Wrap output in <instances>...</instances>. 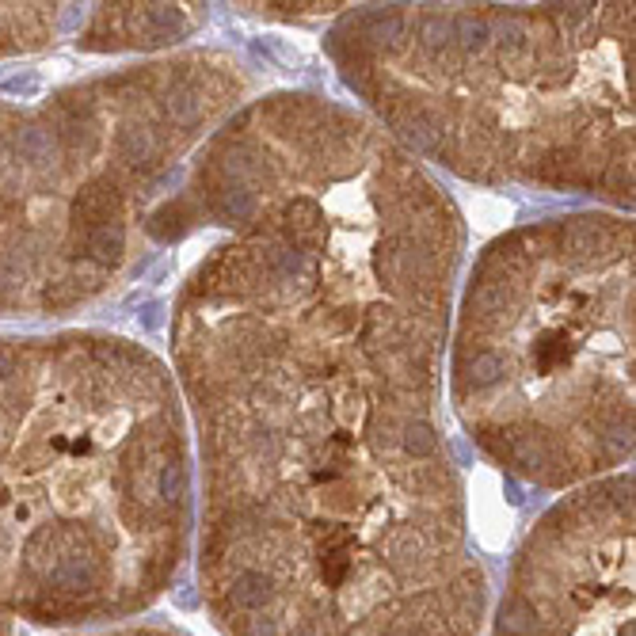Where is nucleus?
Segmentation results:
<instances>
[{
	"label": "nucleus",
	"instance_id": "1",
	"mask_svg": "<svg viewBox=\"0 0 636 636\" xmlns=\"http://www.w3.org/2000/svg\"><path fill=\"white\" fill-rule=\"evenodd\" d=\"M217 229L172 297L194 575L222 636H484L492 587L446 438L465 222L320 92L248 100L157 214Z\"/></svg>",
	"mask_w": 636,
	"mask_h": 636
},
{
	"label": "nucleus",
	"instance_id": "2",
	"mask_svg": "<svg viewBox=\"0 0 636 636\" xmlns=\"http://www.w3.org/2000/svg\"><path fill=\"white\" fill-rule=\"evenodd\" d=\"M324 54L419 164L633 210V4H347Z\"/></svg>",
	"mask_w": 636,
	"mask_h": 636
},
{
	"label": "nucleus",
	"instance_id": "3",
	"mask_svg": "<svg viewBox=\"0 0 636 636\" xmlns=\"http://www.w3.org/2000/svg\"><path fill=\"white\" fill-rule=\"evenodd\" d=\"M442 389L518 484L572 492L633 458V217L583 206L480 248L450 316Z\"/></svg>",
	"mask_w": 636,
	"mask_h": 636
},
{
	"label": "nucleus",
	"instance_id": "4",
	"mask_svg": "<svg viewBox=\"0 0 636 636\" xmlns=\"http://www.w3.org/2000/svg\"><path fill=\"white\" fill-rule=\"evenodd\" d=\"M259 77L191 46L54 88L0 95V320L95 305L157 256V214Z\"/></svg>",
	"mask_w": 636,
	"mask_h": 636
},
{
	"label": "nucleus",
	"instance_id": "5",
	"mask_svg": "<svg viewBox=\"0 0 636 636\" xmlns=\"http://www.w3.org/2000/svg\"><path fill=\"white\" fill-rule=\"evenodd\" d=\"M100 469L84 427L0 339V636L84 629L107 610Z\"/></svg>",
	"mask_w": 636,
	"mask_h": 636
},
{
	"label": "nucleus",
	"instance_id": "6",
	"mask_svg": "<svg viewBox=\"0 0 636 636\" xmlns=\"http://www.w3.org/2000/svg\"><path fill=\"white\" fill-rule=\"evenodd\" d=\"M633 469L564 492L534 518L492 636H633Z\"/></svg>",
	"mask_w": 636,
	"mask_h": 636
},
{
	"label": "nucleus",
	"instance_id": "7",
	"mask_svg": "<svg viewBox=\"0 0 636 636\" xmlns=\"http://www.w3.org/2000/svg\"><path fill=\"white\" fill-rule=\"evenodd\" d=\"M206 23L199 4H88L77 46L88 54H153L187 42Z\"/></svg>",
	"mask_w": 636,
	"mask_h": 636
},
{
	"label": "nucleus",
	"instance_id": "8",
	"mask_svg": "<svg viewBox=\"0 0 636 636\" xmlns=\"http://www.w3.org/2000/svg\"><path fill=\"white\" fill-rule=\"evenodd\" d=\"M88 4H0V61L31 58L77 35Z\"/></svg>",
	"mask_w": 636,
	"mask_h": 636
},
{
	"label": "nucleus",
	"instance_id": "9",
	"mask_svg": "<svg viewBox=\"0 0 636 636\" xmlns=\"http://www.w3.org/2000/svg\"><path fill=\"white\" fill-rule=\"evenodd\" d=\"M69 636H191L183 629H172V625H153V621H141V625H95V629H77Z\"/></svg>",
	"mask_w": 636,
	"mask_h": 636
}]
</instances>
